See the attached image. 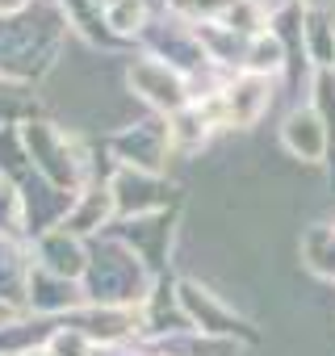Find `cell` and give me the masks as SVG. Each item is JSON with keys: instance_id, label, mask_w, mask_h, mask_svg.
Here are the masks:
<instances>
[{"instance_id": "1", "label": "cell", "mask_w": 335, "mask_h": 356, "mask_svg": "<svg viewBox=\"0 0 335 356\" xmlns=\"http://www.w3.org/2000/svg\"><path fill=\"white\" fill-rule=\"evenodd\" d=\"M281 143L293 159L302 163H322L327 151H331V130L322 126V118L306 105V109H293L281 126Z\"/></svg>"}, {"instance_id": "2", "label": "cell", "mask_w": 335, "mask_h": 356, "mask_svg": "<svg viewBox=\"0 0 335 356\" xmlns=\"http://www.w3.org/2000/svg\"><path fill=\"white\" fill-rule=\"evenodd\" d=\"M222 101H227V122H231V126H252V122L268 109L272 88H268L264 76H243L239 84H231V88L222 92Z\"/></svg>"}, {"instance_id": "3", "label": "cell", "mask_w": 335, "mask_h": 356, "mask_svg": "<svg viewBox=\"0 0 335 356\" xmlns=\"http://www.w3.org/2000/svg\"><path fill=\"white\" fill-rule=\"evenodd\" d=\"M243 63H247V76H264V80H268V76H281V72H285L289 51H285V42H281L277 30H264V34H256V38L247 42Z\"/></svg>"}, {"instance_id": "4", "label": "cell", "mask_w": 335, "mask_h": 356, "mask_svg": "<svg viewBox=\"0 0 335 356\" xmlns=\"http://www.w3.org/2000/svg\"><path fill=\"white\" fill-rule=\"evenodd\" d=\"M302 264L314 277L335 281V222H318L302 235Z\"/></svg>"}, {"instance_id": "5", "label": "cell", "mask_w": 335, "mask_h": 356, "mask_svg": "<svg viewBox=\"0 0 335 356\" xmlns=\"http://www.w3.org/2000/svg\"><path fill=\"white\" fill-rule=\"evenodd\" d=\"M130 80H134V84H138V92H142V97H151L155 105H168V109L185 105L181 80L168 72L163 63H142V67H134V72H130Z\"/></svg>"}, {"instance_id": "6", "label": "cell", "mask_w": 335, "mask_h": 356, "mask_svg": "<svg viewBox=\"0 0 335 356\" xmlns=\"http://www.w3.org/2000/svg\"><path fill=\"white\" fill-rule=\"evenodd\" d=\"M310 109L322 118V126H327V130H331V138H335V67H318Z\"/></svg>"}, {"instance_id": "7", "label": "cell", "mask_w": 335, "mask_h": 356, "mask_svg": "<svg viewBox=\"0 0 335 356\" xmlns=\"http://www.w3.org/2000/svg\"><path fill=\"white\" fill-rule=\"evenodd\" d=\"M142 22V0H117V5L109 9V26L113 30H138Z\"/></svg>"}]
</instances>
